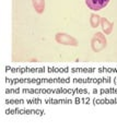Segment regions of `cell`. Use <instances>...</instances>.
I'll return each mask as SVG.
<instances>
[{"instance_id": "7", "label": "cell", "mask_w": 117, "mask_h": 131, "mask_svg": "<svg viewBox=\"0 0 117 131\" xmlns=\"http://www.w3.org/2000/svg\"><path fill=\"white\" fill-rule=\"evenodd\" d=\"M45 103H50V104H56V103H72V101L70 100H45Z\"/></svg>"}, {"instance_id": "9", "label": "cell", "mask_w": 117, "mask_h": 131, "mask_svg": "<svg viewBox=\"0 0 117 131\" xmlns=\"http://www.w3.org/2000/svg\"><path fill=\"white\" fill-rule=\"evenodd\" d=\"M26 103H42L41 100H29L26 101Z\"/></svg>"}, {"instance_id": "4", "label": "cell", "mask_w": 117, "mask_h": 131, "mask_svg": "<svg viewBox=\"0 0 117 131\" xmlns=\"http://www.w3.org/2000/svg\"><path fill=\"white\" fill-rule=\"evenodd\" d=\"M33 7L37 13H43L45 10V0H32Z\"/></svg>"}, {"instance_id": "1", "label": "cell", "mask_w": 117, "mask_h": 131, "mask_svg": "<svg viewBox=\"0 0 117 131\" xmlns=\"http://www.w3.org/2000/svg\"><path fill=\"white\" fill-rule=\"evenodd\" d=\"M91 46L94 51H100L106 46V38L102 33H96L91 40Z\"/></svg>"}, {"instance_id": "8", "label": "cell", "mask_w": 117, "mask_h": 131, "mask_svg": "<svg viewBox=\"0 0 117 131\" xmlns=\"http://www.w3.org/2000/svg\"><path fill=\"white\" fill-rule=\"evenodd\" d=\"M7 104H23L25 103V101H7Z\"/></svg>"}, {"instance_id": "3", "label": "cell", "mask_w": 117, "mask_h": 131, "mask_svg": "<svg viewBox=\"0 0 117 131\" xmlns=\"http://www.w3.org/2000/svg\"><path fill=\"white\" fill-rule=\"evenodd\" d=\"M110 2V0H86L87 6L92 11H100L104 9Z\"/></svg>"}, {"instance_id": "5", "label": "cell", "mask_w": 117, "mask_h": 131, "mask_svg": "<svg viewBox=\"0 0 117 131\" xmlns=\"http://www.w3.org/2000/svg\"><path fill=\"white\" fill-rule=\"evenodd\" d=\"M101 25H102L103 31L105 32V34H111L112 30H113V24L108 21L107 19L102 18L101 19Z\"/></svg>"}, {"instance_id": "6", "label": "cell", "mask_w": 117, "mask_h": 131, "mask_svg": "<svg viewBox=\"0 0 117 131\" xmlns=\"http://www.w3.org/2000/svg\"><path fill=\"white\" fill-rule=\"evenodd\" d=\"M101 23V18L98 14H94L92 13L91 14V18H90V24L92 27H98Z\"/></svg>"}, {"instance_id": "2", "label": "cell", "mask_w": 117, "mask_h": 131, "mask_svg": "<svg viewBox=\"0 0 117 131\" xmlns=\"http://www.w3.org/2000/svg\"><path fill=\"white\" fill-rule=\"evenodd\" d=\"M55 39L56 42L61 45H68V46H75V47L78 46L77 39L72 37V36L66 34V33H57L55 36Z\"/></svg>"}]
</instances>
